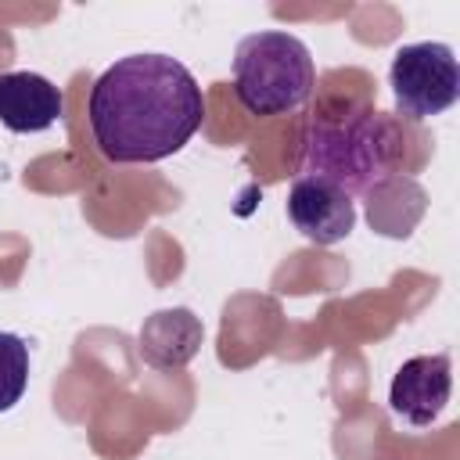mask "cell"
Instances as JSON below:
<instances>
[{
    "label": "cell",
    "mask_w": 460,
    "mask_h": 460,
    "mask_svg": "<svg viewBox=\"0 0 460 460\" xmlns=\"http://www.w3.org/2000/svg\"><path fill=\"white\" fill-rule=\"evenodd\" d=\"M288 219L313 244H338L356 226V205L327 180L298 176L288 190Z\"/></svg>",
    "instance_id": "obj_6"
},
{
    "label": "cell",
    "mask_w": 460,
    "mask_h": 460,
    "mask_svg": "<svg viewBox=\"0 0 460 460\" xmlns=\"http://www.w3.org/2000/svg\"><path fill=\"white\" fill-rule=\"evenodd\" d=\"M399 155V122L374 108H356L349 115H313L302 137V172L334 183L349 198L388 183Z\"/></svg>",
    "instance_id": "obj_2"
},
{
    "label": "cell",
    "mask_w": 460,
    "mask_h": 460,
    "mask_svg": "<svg viewBox=\"0 0 460 460\" xmlns=\"http://www.w3.org/2000/svg\"><path fill=\"white\" fill-rule=\"evenodd\" d=\"M388 83L399 115L420 122L446 111L460 97V65L446 43H410L395 50Z\"/></svg>",
    "instance_id": "obj_4"
},
{
    "label": "cell",
    "mask_w": 460,
    "mask_h": 460,
    "mask_svg": "<svg viewBox=\"0 0 460 460\" xmlns=\"http://www.w3.org/2000/svg\"><path fill=\"white\" fill-rule=\"evenodd\" d=\"M90 133L108 162H162L201 126L205 97L187 65L169 54H129L90 90Z\"/></svg>",
    "instance_id": "obj_1"
},
{
    "label": "cell",
    "mask_w": 460,
    "mask_h": 460,
    "mask_svg": "<svg viewBox=\"0 0 460 460\" xmlns=\"http://www.w3.org/2000/svg\"><path fill=\"white\" fill-rule=\"evenodd\" d=\"M29 385V345L11 334L0 331V413H7Z\"/></svg>",
    "instance_id": "obj_9"
},
{
    "label": "cell",
    "mask_w": 460,
    "mask_h": 460,
    "mask_svg": "<svg viewBox=\"0 0 460 460\" xmlns=\"http://www.w3.org/2000/svg\"><path fill=\"white\" fill-rule=\"evenodd\" d=\"M449 392H453V367H449V356H446V352L413 356V359H406V363L395 370L392 388H388V402H392V413L402 417L406 424L428 428V424H435L438 413L446 410Z\"/></svg>",
    "instance_id": "obj_5"
},
{
    "label": "cell",
    "mask_w": 460,
    "mask_h": 460,
    "mask_svg": "<svg viewBox=\"0 0 460 460\" xmlns=\"http://www.w3.org/2000/svg\"><path fill=\"white\" fill-rule=\"evenodd\" d=\"M316 68L309 47L291 32H252L234 50V93L255 119L288 115L313 93Z\"/></svg>",
    "instance_id": "obj_3"
},
{
    "label": "cell",
    "mask_w": 460,
    "mask_h": 460,
    "mask_svg": "<svg viewBox=\"0 0 460 460\" xmlns=\"http://www.w3.org/2000/svg\"><path fill=\"white\" fill-rule=\"evenodd\" d=\"M61 115V90L40 72L0 75V122L11 133H43Z\"/></svg>",
    "instance_id": "obj_7"
},
{
    "label": "cell",
    "mask_w": 460,
    "mask_h": 460,
    "mask_svg": "<svg viewBox=\"0 0 460 460\" xmlns=\"http://www.w3.org/2000/svg\"><path fill=\"white\" fill-rule=\"evenodd\" d=\"M201 349V320L190 309H162L151 313L140 327V356L155 370H172L194 359Z\"/></svg>",
    "instance_id": "obj_8"
}]
</instances>
